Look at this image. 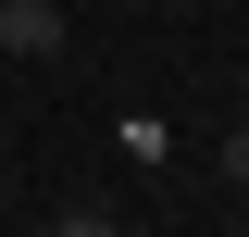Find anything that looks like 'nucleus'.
Wrapping results in <instances>:
<instances>
[{
    "label": "nucleus",
    "mask_w": 249,
    "mask_h": 237,
    "mask_svg": "<svg viewBox=\"0 0 249 237\" xmlns=\"http://www.w3.org/2000/svg\"><path fill=\"white\" fill-rule=\"evenodd\" d=\"M0 50L13 62H50L62 50V0H0Z\"/></svg>",
    "instance_id": "nucleus-1"
},
{
    "label": "nucleus",
    "mask_w": 249,
    "mask_h": 237,
    "mask_svg": "<svg viewBox=\"0 0 249 237\" xmlns=\"http://www.w3.org/2000/svg\"><path fill=\"white\" fill-rule=\"evenodd\" d=\"M50 237H124V225H112L100 200H75V212H50Z\"/></svg>",
    "instance_id": "nucleus-2"
},
{
    "label": "nucleus",
    "mask_w": 249,
    "mask_h": 237,
    "mask_svg": "<svg viewBox=\"0 0 249 237\" xmlns=\"http://www.w3.org/2000/svg\"><path fill=\"white\" fill-rule=\"evenodd\" d=\"M224 175H237V187H249V113H237V138H224Z\"/></svg>",
    "instance_id": "nucleus-3"
}]
</instances>
